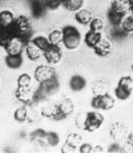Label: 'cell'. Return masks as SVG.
<instances>
[{
  "mask_svg": "<svg viewBox=\"0 0 133 156\" xmlns=\"http://www.w3.org/2000/svg\"><path fill=\"white\" fill-rule=\"evenodd\" d=\"M15 20L14 14L9 10H2L0 12V30L6 29Z\"/></svg>",
  "mask_w": 133,
  "mask_h": 156,
  "instance_id": "18",
  "label": "cell"
},
{
  "mask_svg": "<svg viewBox=\"0 0 133 156\" xmlns=\"http://www.w3.org/2000/svg\"><path fill=\"white\" fill-rule=\"evenodd\" d=\"M48 41L50 44H54V45H58L60 42H62V30H52L51 32L48 34Z\"/></svg>",
  "mask_w": 133,
  "mask_h": 156,
  "instance_id": "27",
  "label": "cell"
},
{
  "mask_svg": "<svg viewBox=\"0 0 133 156\" xmlns=\"http://www.w3.org/2000/svg\"><path fill=\"white\" fill-rule=\"evenodd\" d=\"M117 84H121V86L130 87L133 90V81H132V77L130 76H124V77H121L119 79L118 83Z\"/></svg>",
  "mask_w": 133,
  "mask_h": 156,
  "instance_id": "34",
  "label": "cell"
},
{
  "mask_svg": "<svg viewBox=\"0 0 133 156\" xmlns=\"http://www.w3.org/2000/svg\"><path fill=\"white\" fill-rule=\"evenodd\" d=\"M31 41H32V43L35 44V45L37 46L41 51H42V52L50 45V41H48V38L46 37H43V35H38V37H34Z\"/></svg>",
  "mask_w": 133,
  "mask_h": 156,
  "instance_id": "25",
  "label": "cell"
},
{
  "mask_svg": "<svg viewBox=\"0 0 133 156\" xmlns=\"http://www.w3.org/2000/svg\"><path fill=\"white\" fill-rule=\"evenodd\" d=\"M87 86V82L84 77L80 75H74L70 78L69 81V87L71 88V90L73 91H82L84 88Z\"/></svg>",
  "mask_w": 133,
  "mask_h": 156,
  "instance_id": "13",
  "label": "cell"
},
{
  "mask_svg": "<svg viewBox=\"0 0 133 156\" xmlns=\"http://www.w3.org/2000/svg\"><path fill=\"white\" fill-rule=\"evenodd\" d=\"M113 10L122 13V14H125L127 11L129 10V6H128V2L127 0H113L112 4H110V7Z\"/></svg>",
  "mask_w": 133,
  "mask_h": 156,
  "instance_id": "22",
  "label": "cell"
},
{
  "mask_svg": "<svg viewBox=\"0 0 133 156\" xmlns=\"http://www.w3.org/2000/svg\"><path fill=\"white\" fill-rule=\"evenodd\" d=\"M14 38L18 39L26 46L29 42H31L34 37V30L32 23L30 19L25 15H20L15 18L14 22L9 26Z\"/></svg>",
  "mask_w": 133,
  "mask_h": 156,
  "instance_id": "1",
  "label": "cell"
},
{
  "mask_svg": "<svg viewBox=\"0 0 133 156\" xmlns=\"http://www.w3.org/2000/svg\"><path fill=\"white\" fill-rule=\"evenodd\" d=\"M128 144H129L133 147V132L130 133L129 136H128Z\"/></svg>",
  "mask_w": 133,
  "mask_h": 156,
  "instance_id": "39",
  "label": "cell"
},
{
  "mask_svg": "<svg viewBox=\"0 0 133 156\" xmlns=\"http://www.w3.org/2000/svg\"><path fill=\"white\" fill-rule=\"evenodd\" d=\"M92 19H93V13L90 10H88V9L81 8L77 12H75V21L80 25L83 26L89 25Z\"/></svg>",
  "mask_w": 133,
  "mask_h": 156,
  "instance_id": "14",
  "label": "cell"
},
{
  "mask_svg": "<svg viewBox=\"0 0 133 156\" xmlns=\"http://www.w3.org/2000/svg\"><path fill=\"white\" fill-rule=\"evenodd\" d=\"M132 81H133V77H132Z\"/></svg>",
  "mask_w": 133,
  "mask_h": 156,
  "instance_id": "42",
  "label": "cell"
},
{
  "mask_svg": "<svg viewBox=\"0 0 133 156\" xmlns=\"http://www.w3.org/2000/svg\"><path fill=\"white\" fill-rule=\"evenodd\" d=\"M115 100L113 97L109 94L108 92L96 94L91 100V106L97 110H110L113 108Z\"/></svg>",
  "mask_w": 133,
  "mask_h": 156,
  "instance_id": "4",
  "label": "cell"
},
{
  "mask_svg": "<svg viewBox=\"0 0 133 156\" xmlns=\"http://www.w3.org/2000/svg\"><path fill=\"white\" fill-rule=\"evenodd\" d=\"M13 117H14V120L19 123H24L27 121L28 119V110H27L26 106H22L17 108L15 110L14 114H13Z\"/></svg>",
  "mask_w": 133,
  "mask_h": 156,
  "instance_id": "26",
  "label": "cell"
},
{
  "mask_svg": "<svg viewBox=\"0 0 133 156\" xmlns=\"http://www.w3.org/2000/svg\"><path fill=\"white\" fill-rule=\"evenodd\" d=\"M132 93V88L117 84V87L114 88V95L119 100H126L130 97Z\"/></svg>",
  "mask_w": 133,
  "mask_h": 156,
  "instance_id": "19",
  "label": "cell"
},
{
  "mask_svg": "<svg viewBox=\"0 0 133 156\" xmlns=\"http://www.w3.org/2000/svg\"><path fill=\"white\" fill-rule=\"evenodd\" d=\"M55 109H56V105L47 106V107H46V108H42V116H44V117L52 119L53 114H54V112H55Z\"/></svg>",
  "mask_w": 133,
  "mask_h": 156,
  "instance_id": "35",
  "label": "cell"
},
{
  "mask_svg": "<svg viewBox=\"0 0 133 156\" xmlns=\"http://www.w3.org/2000/svg\"><path fill=\"white\" fill-rule=\"evenodd\" d=\"M25 50H26V55L29 58L31 61H37L42 55V51H41L39 48L32 43V41L29 42L27 45L25 46Z\"/></svg>",
  "mask_w": 133,
  "mask_h": 156,
  "instance_id": "16",
  "label": "cell"
},
{
  "mask_svg": "<svg viewBox=\"0 0 133 156\" xmlns=\"http://www.w3.org/2000/svg\"><path fill=\"white\" fill-rule=\"evenodd\" d=\"M55 70L51 66L48 65H39L35 68L34 72V77L39 83H46L50 80L56 77Z\"/></svg>",
  "mask_w": 133,
  "mask_h": 156,
  "instance_id": "7",
  "label": "cell"
},
{
  "mask_svg": "<svg viewBox=\"0 0 133 156\" xmlns=\"http://www.w3.org/2000/svg\"><path fill=\"white\" fill-rule=\"evenodd\" d=\"M120 27L127 34L133 33V15L124 17L123 21L121 22Z\"/></svg>",
  "mask_w": 133,
  "mask_h": 156,
  "instance_id": "30",
  "label": "cell"
},
{
  "mask_svg": "<svg viewBox=\"0 0 133 156\" xmlns=\"http://www.w3.org/2000/svg\"><path fill=\"white\" fill-rule=\"evenodd\" d=\"M31 14L35 19H41L46 12V7L44 5L43 0H28Z\"/></svg>",
  "mask_w": 133,
  "mask_h": 156,
  "instance_id": "9",
  "label": "cell"
},
{
  "mask_svg": "<svg viewBox=\"0 0 133 156\" xmlns=\"http://www.w3.org/2000/svg\"><path fill=\"white\" fill-rule=\"evenodd\" d=\"M13 39H14V37H13V34L9 27L0 30V46L3 47L4 49L9 45V43Z\"/></svg>",
  "mask_w": 133,
  "mask_h": 156,
  "instance_id": "20",
  "label": "cell"
},
{
  "mask_svg": "<svg viewBox=\"0 0 133 156\" xmlns=\"http://www.w3.org/2000/svg\"><path fill=\"white\" fill-rule=\"evenodd\" d=\"M42 55L46 62L50 65H54L59 63L62 59V50L59 45H54L50 44L46 50L42 52Z\"/></svg>",
  "mask_w": 133,
  "mask_h": 156,
  "instance_id": "8",
  "label": "cell"
},
{
  "mask_svg": "<svg viewBox=\"0 0 133 156\" xmlns=\"http://www.w3.org/2000/svg\"><path fill=\"white\" fill-rule=\"evenodd\" d=\"M5 64L8 68H10L12 70H17L20 69L22 65H23V56L22 53L19 54H7L4 58Z\"/></svg>",
  "mask_w": 133,
  "mask_h": 156,
  "instance_id": "12",
  "label": "cell"
},
{
  "mask_svg": "<svg viewBox=\"0 0 133 156\" xmlns=\"http://www.w3.org/2000/svg\"><path fill=\"white\" fill-rule=\"evenodd\" d=\"M102 37H103V34L102 33H98V32H93V30H89L85 34V37H84V42L85 44L90 48H94L98 43L101 41Z\"/></svg>",
  "mask_w": 133,
  "mask_h": 156,
  "instance_id": "15",
  "label": "cell"
},
{
  "mask_svg": "<svg viewBox=\"0 0 133 156\" xmlns=\"http://www.w3.org/2000/svg\"><path fill=\"white\" fill-rule=\"evenodd\" d=\"M106 17H108L109 23L112 26H120L121 22L123 21L124 17H125V14L116 12L113 10L112 8H109L108 12H106Z\"/></svg>",
  "mask_w": 133,
  "mask_h": 156,
  "instance_id": "17",
  "label": "cell"
},
{
  "mask_svg": "<svg viewBox=\"0 0 133 156\" xmlns=\"http://www.w3.org/2000/svg\"><path fill=\"white\" fill-rule=\"evenodd\" d=\"M44 5L48 10H56L59 6L62 5L63 0H43Z\"/></svg>",
  "mask_w": 133,
  "mask_h": 156,
  "instance_id": "33",
  "label": "cell"
},
{
  "mask_svg": "<svg viewBox=\"0 0 133 156\" xmlns=\"http://www.w3.org/2000/svg\"><path fill=\"white\" fill-rule=\"evenodd\" d=\"M89 28L93 32L102 33V30L105 28V22L102 18H93L92 21L89 23Z\"/></svg>",
  "mask_w": 133,
  "mask_h": 156,
  "instance_id": "28",
  "label": "cell"
},
{
  "mask_svg": "<svg viewBox=\"0 0 133 156\" xmlns=\"http://www.w3.org/2000/svg\"><path fill=\"white\" fill-rule=\"evenodd\" d=\"M46 140L47 141V144L50 146H56L59 144L60 137L58 136V133L55 132H47V135Z\"/></svg>",
  "mask_w": 133,
  "mask_h": 156,
  "instance_id": "32",
  "label": "cell"
},
{
  "mask_svg": "<svg viewBox=\"0 0 133 156\" xmlns=\"http://www.w3.org/2000/svg\"><path fill=\"white\" fill-rule=\"evenodd\" d=\"M92 150H93V146L90 144H87V142L80 144V146H79V151L81 153H84V154L91 153Z\"/></svg>",
  "mask_w": 133,
  "mask_h": 156,
  "instance_id": "37",
  "label": "cell"
},
{
  "mask_svg": "<svg viewBox=\"0 0 133 156\" xmlns=\"http://www.w3.org/2000/svg\"><path fill=\"white\" fill-rule=\"evenodd\" d=\"M74 110V104L71 99L67 98L64 99L63 101L56 105L55 112L53 114L52 120L54 121H62L68 117V116L73 112Z\"/></svg>",
  "mask_w": 133,
  "mask_h": 156,
  "instance_id": "6",
  "label": "cell"
},
{
  "mask_svg": "<svg viewBox=\"0 0 133 156\" xmlns=\"http://www.w3.org/2000/svg\"><path fill=\"white\" fill-rule=\"evenodd\" d=\"M16 98L25 105H30L34 102V92L30 90L29 87H17L15 91Z\"/></svg>",
  "mask_w": 133,
  "mask_h": 156,
  "instance_id": "11",
  "label": "cell"
},
{
  "mask_svg": "<svg viewBox=\"0 0 133 156\" xmlns=\"http://www.w3.org/2000/svg\"><path fill=\"white\" fill-rule=\"evenodd\" d=\"M93 49H94L95 54L99 57H106V56H109L110 53L113 51V44L110 42L109 39L103 37L101 39V41L98 43Z\"/></svg>",
  "mask_w": 133,
  "mask_h": 156,
  "instance_id": "10",
  "label": "cell"
},
{
  "mask_svg": "<svg viewBox=\"0 0 133 156\" xmlns=\"http://www.w3.org/2000/svg\"><path fill=\"white\" fill-rule=\"evenodd\" d=\"M32 83V78L28 74H22L17 79V84L19 87H29Z\"/></svg>",
  "mask_w": 133,
  "mask_h": 156,
  "instance_id": "31",
  "label": "cell"
},
{
  "mask_svg": "<svg viewBox=\"0 0 133 156\" xmlns=\"http://www.w3.org/2000/svg\"><path fill=\"white\" fill-rule=\"evenodd\" d=\"M109 34L112 39H113L114 41H121L128 37V34L124 32L120 26H112Z\"/></svg>",
  "mask_w": 133,
  "mask_h": 156,
  "instance_id": "21",
  "label": "cell"
},
{
  "mask_svg": "<svg viewBox=\"0 0 133 156\" xmlns=\"http://www.w3.org/2000/svg\"><path fill=\"white\" fill-rule=\"evenodd\" d=\"M2 1H3V0H0V3H1V2H2Z\"/></svg>",
  "mask_w": 133,
  "mask_h": 156,
  "instance_id": "41",
  "label": "cell"
},
{
  "mask_svg": "<svg viewBox=\"0 0 133 156\" xmlns=\"http://www.w3.org/2000/svg\"><path fill=\"white\" fill-rule=\"evenodd\" d=\"M82 141V137L76 135V133H71L67 136V139H66V145L70 147L71 149H75L77 148L79 144H81Z\"/></svg>",
  "mask_w": 133,
  "mask_h": 156,
  "instance_id": "29",
  "label": "cell"
},
{
  "mask_svg": "<svg viewBox=\"0 0 133 156\" xmlns=\"http://www.w3.org/2000/svg\"><path fill=\"white\" fill-rule=\"evenodd\" d=\"M46 135H47V132L42 130V129H38V130L34 131L32 133H31V136H32V139L35 140V139H46Z\"/></svg>",
  "mask_w": 133,
  "mask_h": 156,
  "instance_id": "36",
  "label": "cell"
},
{
  "mask_svg": "<svg viewBox=\"0 0 133 156\" xmlns=\"http://www.w3.org/2000/svg\"><path fill=\"white\" fill-rule=\"evenodd\" d=\"M62 5L65 9L71 12H77L81 8H83L84 0H63Z\"/></svg>",
  "mask_w": 133,
  "mask_h": 156,
  "instance_id": "23",
  "label": "cell"
},
{
  "mask_svg": "<svg viewBox=\"0 0 133 156\" xmlns=\"http://www.w3.org/2000/svg\"><path fill=\"white\" fill-rule=\"evenodd\" d=\"M104 121L105 118L101 113L96 112V111H90V112L86 114L85 118H84L82 128L87 132H94L101 128Z\"/></svg>",
  "mask_w": 133,
  "mask_h": 156,
  "instance_id": "5",
  "label": "cell"
},
{
  "mask_svg": "<svg viewBox=\"0 0 133 156\" xmlns=\"http://www.w3.org/2000/svg\"><path fill=\"white\" fill-rule=\"evenodd\" d=\"M23 47L24 44L18 41V39L14 38L5 48V51L7 52V54H19V53H22Z\"/></svg>",
  "mask_w": 133,
  "mask_h": 156,
  "instance_id": "24",
  "label": "cell"
},
{
  "mask_svg": "<svg viewBox=\"0 0 133 156\" xmlns=\"http://www.w3.org/2000/svg\"><path fill=\"white\" fill-rule=\"evenodd\" d=\"M59 87L60 84L58 82V79H57V76L46 83H39V87L34 92V102H39L46 99L48 96L53 95L59 90Z\"/></svg>",
  "mask_w": 133,
  "mask_h": 156,
  "instance_id": "2",
  "label": "cell"
},
{
  "mask_svg": "<svg viewBox=\"0 0 133 156\" xmlns=\"http://www.w3.org/2000/svg\"><path fill=\"white\" fill-rule=\"evenodd\" d=\"M119 149H120V146H119L118 144H113L112 145H109V152H116V151H119Z\"/></svg>",
  "mask_w": 133,
  "mask_h": 156,
  "instance_id": "38",
  "label": "cell"
},
{
  "mask_svg": "<svg viewBox=\"0 0 133 156\" xmlns=\"http://www.w3.org/2000/svg\"><path fill=\"white\" fill-rule=\"evenodd\" d=\"M128 6H129V10L131 12V14L133 15V0H127Z\"/></svg>",
  "mask_w": 133,
  "mask_h": 156,
  "instance_id": "40",
  "label": "cell"
},
{
  "mask_svg": "<svg viewBox=\"0 0 133 156\" xmlns=\"http://www.w3.org/2000/svg\"><path fill=\"white\" fill-rule=\"evenodd\" d=\"M81 34L74 26L67 25L62 29V43L68 50H74L80 45Z\"/></svg>",
  "mask_w": 133,
  "mask_h": 156,
  "instance_id": "3",
  "label": "cell"
}]
</instances>
